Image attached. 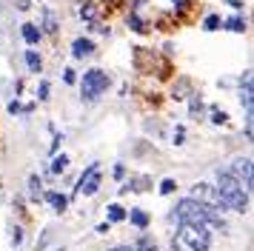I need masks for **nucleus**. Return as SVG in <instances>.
<instances>
[{"mask_svg": "<svg viewBox=\"0 0 254 251\" xmlns=\"http://www.w3.org/2000/svg\"><path fill=\"white\" fill-rule=\"evenodd\" d=\"M172 217L177 223H200V226H206V228H226V220H223V214H220L217 208H208V205L197 203L191 197H180L174 203Z\"/></svg>", "mask_w": 254, "mask_h": 251, "instance_id": "nucleus-1", "label": "nucleus"}, {"mask_svg": "<svg viewBox=\"0 0 254 251\" xmlns=\"http://www.w3.org/2000/svg\"><path fill=\"white\" fill-rule=\"evenodd\" d=\"M211 246V228L200 223H177L172 234V251H208Z\"/></svg>", "mask_w": 254, "mask_h": 251, "instance_id": "nucleus-2", "label": "nucleus"}, {"mask_svg": "<svg viewBox=\"0 0 254 251\" xmlns=\"http://www.w3.org/2000/svg\"><path fill=\"white\" fill-rule=\"evenodd\" d=\"M214 188H217V197H220V205H223V208L237 211V214L249 211V191L231 177L229 169L217 171V183H214Z\"/></svg>", "mask_w": 254, "mask_h": 251, "instance_id": "nucleus-3", "label": "nucleus"}, {"mask_svg": "<svg viewBox=\"0 0 254 251\" xmlns=\"http://www.w3.org/2000/svg\"><path fill=\"white\" fill-rule=\"evenodd\" d=\"M106 89H109V74H106L103 68H89V71H83V77H80V97L86 103H94Z\"/></svg>", "mask_w": 254, "mask_h": 251, "instance_id": "nucleus-4", "label": "nucleus"}, {"mask_svg": "<svg viewBox=\"0 0 254 251\" xmlns=\"http://www.w3.org/2000/svg\"><path fill=\"white\" fill-rule=\"evenodd\" d=\"M100 191V163H92L89 169L80 174V180H77V188L74 194H83V197H92V194Z\"/></svg>", "mask_w": 254, "mask_h": 251, "instance_id": "nucleus-5", "label": "nucleus"}, {"mask_svg": "<svg viewBox=\"0 0 254 251\" xmlns=\"http://www.w3.org/2000/svg\"><path fill=\"white\" fill-rule=\"evenodd\" d=\"M189 197H191V200H197V203L208 205V208H217V211H223L220 197H217V188H214L211 183H194V186H191V191H189Z\"/></svg>", "mask_w": 254, "mask_h": 251, "instance_id": "nucleus-6", "label": "nucleus"}, {"mask_svg": "<svg viewBox=\"0 0 254 251\" xmlns=\"http://www.w3.org/2000/svg\"><path fill=\"white\" fill-rule=\"evenodd\" d=\"M229 174L240 183L246 191H252V183L254 180H252V160H249V157H237V160H234V163H231V169H229Z\"/></svg>", "mask_w": 254, "mask_h": 251, "instance_id": "nucleus-7", "label": "nucleus"}, {"mask_svg": "<svg viewBox=\"0 0 254 251\" xmlns=\"http://www.w3.org/2000/svg\"><path fill=\"white\" fill-rule=\"evenodd\" d=\"M92 55H94V43L89 37H77V40L71 43V57L83 60V57H92Z\"/></svg>", "mask_w": 254, "mask_h": 251, "instance_id": "nucleus-8", "label": "nucleus"}, {"mask_svg": "<svg viewBox=\"0 0 254 251\" xmlns=\"http://www.w3.org/2000/svg\"><path fill=\"white\" fill-rule=\"evenodd\" d=\"M240 103L246 106V114H252V74L246 71L240 83Z\"/></svg>", "mask_w": 254, "mask_h": 251, "instance_id": "nucleus-9", "label": "nucleus"}, {"mask_svg": "<svg viewBox=\"0 0 254 251\" xmlns=\"http://www.w3.org/2000/svg\"><path fill=\"white\" fill-rule=\"evenodd\" d=\"M20 32H23V40L29 46H37V43H40V37H43V29L35 26V23H23V29H20Z\"/></svg>", "mask_w": 254, "mask_h": 251, "instance_id": "nucleus-10", "label": "nucleus"}, {"mask_svg": "<svg viewBox=\"0 0 254 251\" xmlns=\"http://www.w3.org/2000/svg\"><path fill=\"white\" fill-rule=\"evenodd\" d=\"M46 200H49V205H52L55 211H60V214L69 208V197H66V194H60V191H49Z\"/></svg>", "mask_w": 254, "mask_h": 251, "instance_id": "nucleus-11", "label": "nucleus"}, {"mask_svg": "<svg viewBox=\"0 0 254 251\" xmlns=\"http://www.w3.org/2000/svg\"><path fill=\"white\" fill-rule=\"evenodd\" d=\"M126 217H128V220H131V223H134V226L140 228V231H143V228L149 226V214H146L143 208H128Z\"/></svg>", "mask_w": 254, "mask_h": 251, "instance_id": "nucleus-12", "label": "nucleus"}, {"mask_svg": "<svg viewBox=\"0 0 254 251\" xmlns=\"http://www.w3.org/2000/svg\"><path fill=\"white\" fill-rule=\"evenodd\" d=\"M26 66H29V71H35V74H37V71H40V66H43V60H40V55H37V52H35V49H26Z\"/></svg>", "mask_w": 254, "mask_h": 251, "instance_id": "nucleus-13", "label": "nucleus"}, {"mask_svg": "<svg viewBox=\"0 0 254 251\" xmlns=\"http://www.w3.org/2000/svg\"><path fill=\"white\" fill-rule=\"evenodd\" d=\"M106 214H109V223H123V220H126V208H123L120 203H112Z\"/></svg>", "mask_w": 254, "mask_h": 251, "instance_id": "nucleus-14", "label": "nucleus"}, {"mask_svg": "<svg viewBox=\"0 0 254 251\" xmlns=\"http://www.w3.org/2000/svg\"><path fill=\"white\" fill-rule=\"evenodd\" d=\"M226 29H229V32H246V17H240V14H234V17H229V20H226Z\"/></svg>", "mask_w": 254, "mask_h": 251, "instance_id": "nucleus-15", "label": "nucleus"}, {"mask_svg": "<svg viewBox=\"0 0 254 251\" xmlns=\"http://www.w3.org/2000/svg\"><path fill=\"white\" fill-rule=\"evenodd\" d=\"M131 249L134 251H160L157 249V243H154L151 237H146V234H143V237L137 240V246H131Z\"/></svg>", "mask_w": 254, "mask_h": 251, "instance_id": "nucleus-16", "label": "nucleus"}, {"mask_svg": "<svg viewBox=\"0 0 254 251\" xmlns=\"http://www.w3.org/2000/svg\"><path fill=\"white\" fill-rule=\"evenodd\" d=\"M220 26H223V20H220V14H208L206 20H203V29H206V32H217Z\"/></svg>", "mask_w": 254, "mask_h": 251, "instance_id": "nucleus-17", "label": "nucleus"}, {"mask_svg": "<svg viewBox=\"0 0 254 251\" xmlns=\"http://www.w3.org/2000/svg\"><path fill=\"white\" fill-rule=\"evenodd\" d=\"M66 166H69V157H66V154H60V157H55V160H52V171H55V174H60V171H66Z\"/></svg>", "mask_w": 254, "mask_h": 251, "instance_id": "nucleus-18", "label": "nucleus"}, {"mask_svg": "<svg viewBox=\"0 0 254 251\" xmlns=\"http://www.w3.org/2000/svg\"><path fill=\"white\" fill-rule=\"evenodd\" d=\"M94 14H97L94 6H89V3H83V6H80V17H86L89 23H94Z\"/></svg>", "mask_w": 254, "mask_h": 251, "instance_id": "nucleus-19", "label": "nucleus"}, {"mask_svg": "<svg viewBox=\"0 0 254 251\" xmlns=\"http://www.w3.org/2000/svg\"><path fill=\"white\" fill-rule=\"evenodd\" d=\"M174 188H177V183H174L172 177H166V180L160 183V194H172Z\"/></svg>", "mask_w": 254, "mask_h": 251, "instance_id": "nucleus-20", "label": "nucleus"}, {"mask_svg": "<svg viewBox=\"0 0 254 251\" xmlns=\"http://www.w3.org/2000/svg\"><path fill=\"white\" fill-rule=\"evenodd\" d=\"M226 120H229V114L226 112H220V109H211V123H226Z\"/></svg>", "mask_w": 254, "mask_h": 251, "instance_id": "nucleus-21", "label": "nucleus"}, {"mask_svg": "<svg viewBox=\"0 0 254 251\" xmlns=\"http://www.w3.org/2000/svg\"><path fill=\"white\" fill-rule=\"evenodd\" d=\"M29 188H32V197H37V194H40V177H37V174H32V177H29Z\"/></svg>", "mask_w": 254, "mask_h": 251, "instance_id": "nucleus-22", "label": "nucleus"}, {"mask_svg": "<svg viewBox=\"0 0 254 251\" xmlns=\"http://www.w3.org/2000/svg\"><path fill=\"white\" fill-rule=\"evenodd\" d=\"M128 26H131L134 32H143V29H146V26H143V20H140L137 14H128Z\"/></svg>", "mask_w": 254, "mask_h": 251, "instance_id": "nucleus-23", "label": "nucleus"}, {"mask_svg": "<svg viewBox=\"0 0 254 251\" xmlns=\"http://www.w3.org/2000/svg\"><path fill=\"white\" fill-rule=\"evenodd\" d=\"M37 100H49V83L43 80L40 83V89H37Z\"/></svg>", "mask_w": 254, "mask_h": 251, "instance_id": "nucleus-24", "label": "nucleus"}, {"mask_svg": "<svg viewBox=\"0 0 254 251\" xmlns=\"http://www.w3.org/2000/svg\"><path fill=\"white\" fill-rule=\"evenodd\" d=\"M43 20H46V32H55V29H58V26H55V17H52V11L43 14Z\"/></svg>", "mask_w": 254, "mask_h": 251, "instance_id": "nucleus-25", "label": "nucleus"}, {"mask_svg": "<svg viewBox=\"0 0 254 251\" xmlns=\"http://www.w3.org/2000/svg\"><path fill=\"white\" fill-rule=\"evenodd\" d=\"M63 80H66V83H77V74H74V68H66V71H63Z\"/></svg>", "mask_w": 254, "mask_h": 251, "instance_id": "nucleus-26", "label": "nucleus"}, {"mask_svg": "<svg viewBox=\"0 0 254 251\" xmlns=\"http://www.w3.org/2000/svg\"><path fill=\"white\" fill-rule=\"evenodd\" d=\"M17 112H23V106H20L17 100H12L9 103V114H17Z\"/></svg>", "mask_w": 254, "mask_h": 251, "instance_id": "nucleus-27", "label": "nucleus"}, {"mask_svg": "<svg viewBox=\"0 0 254 251\" xmlns=\"http://www.w3.org/2000/svg\"><path fill=\"white\" fill-rule=\"evenodd\" d=\"M20 240H23V234H20V228L14 226V228H12V243H14V246H17Z\"/></svg>", "mask_w": 254, "mask_h": 251, "instance_id": "nucleus-28", "label": "nucleus"}, {"mask_svg": "<svg viewBox=\"0 0 254 251\" xmlns=\"http://www.w3.org/2000/svg\"><path fill=\"white\" fill-rule=\"evenodd\" d=\"M109 228H112V223L106 220V223H100V226H97V234H109Z\"/></svg>", "mask_w": 254, "mask_h": 251, "instance_id": "nucleus-29", "label": "nucleus"}, {"mask_svg": "<svg viewBox=\"0 0 254 251\" xmlns=\"http://www.w3.org/2000/svg\"><path fill=\"white\" fill-rule=\"evenodd\" d=\"M123 174H126V169H123V166H115V177L117 180H123Z\"/></svg>", "mask_w": 254, "mask_h": 251, "instance_id": "nucleus-30", "label": "nucleus"}, {"mask_svg": "<svg viewBox=\"0 0 254 251\" xmlns=\"http://www.w3.org/2000/svg\"><path fill=\"white\" fill-rule=\"evenodd\" d=\"M226 3H229L231 9H243V0H226Z\"/></svg>", "mask_w": 254, "mask_h": 251, "instance_id": "nucleus-31", "label": "nucleus"}, {"mask_svg": "<svg viewBox=\"0 0 254 251\" xmlns=\"http://www.w3.org/2000/svg\"><path fill=\"white\" fill-rule=\"evenodd\" d=\"M17 9L26 11V9H29V0H17Z\"/></svg>", "mask_w": 254, "mask_h": 251, "instance_id": "nucleus-32", "label": "nucleus"}, {"mask_svg": "<svg viewBox=\"0 0 254 251\" xmlns=\"http://www.w3.org/2000/svg\"><path fill=\"white\" fill-rule=\"evenodd\" d=\"M109 251H134L131 246H115V249H109Z\"/></svg>", "mask_w": 254, "mask_h": 251, "instance_id": "nucleus-33", "label": "nucleus"}, {"mask_svg": "<svg viewBox=\"0 0 254 251\" xmlns=\"http://www.w3.org/2000/svg\"><path fill=\"white\" fill-rule=\"evenodd\" d=\"M172 3H177V6H186V3H189V0H172Z\"/></svg>", "mask_w": 254, "mask_h": 251, "instance_id": "nucleus-34", "label": "nucleus"}, {"mask_svg": "<svg viewBox=\"0 0 254 251\" xmlns=\"http://www.w3.org/2000/svg\"><path fill=\"white\" fill-rule=\"evenodd\" d=\"M55 251H63V249H55Z\"/></svg>", "mask_w": 254, "mask_h": 251, "instance_id": "nucleus-35", "label": "nucleus"}]
</instances>
